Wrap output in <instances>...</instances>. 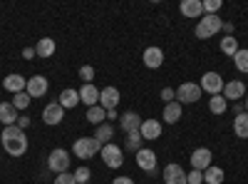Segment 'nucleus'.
Instances as JSON below:
<instances>
[{
  "label": "nucleus",
  "mask_w": 248,
  "mask_h": 184,
  "mask_svg": "<svg viewBox=\"0 0 248 184\" xmlns=\"http://www.w3.org/2000/svg\"><path fill=\"white\" fill-rule=\"evenodd\" d=\"M3 147L10 157H23L28 152V137L25 130H20L17 125H10L3 130Z\"/></svg>",
  "instance_id": "obj_1"
},
{
  "label": "nucleus",
  "mask_w": 248,
  "mask_h": 184,
  "mask_svg": "<svg viewBox=\"0 0 248 184\" xmlns=\"http://www.w3.org/2000/svg\"><path fill=\"white\" fill-rule=\"evenodd\" d=\"M221 28H223V20L218 15H203V20H199V25H196V37L206 40V37L216 35Z\"/></svg>",
  "instance_id": "obj_2"
},
{
  "label": "nucleus",
  "mask_w": 248,
  "mask_h": 184,
  "mask_svg": "<svg viewBox=\"0 0 248 184\" xmlns=\"http://www.w3.org/2000/svg\"><path fill=\"white\" fill-rule=\"evenodd\" d=\"M99 150H102V145H99L94 137H79V139H75V147H72V152L77 154V159H90Z\"/></svg>",
  "instance_id": "obj_3"
},
{
  "label": "nucleus",
  "mask_w": 248,
  "mask_h": 184,
  "mask_svg": "<svg viewBox=\"0 0 248 184\" xmlns=\"http://www.w3.org/2000/svg\"><path fill=\"white\" fill-rule=\"evenodd\" d=\"M201 100V87L199 83H184L176 87V102L179 105H191V102Z\"/></svg>",
  "instance_id": "obj_4"
},
{
  "label": "nucleus",
  "mask_w": 248,
  "mask_h": 184,
  "mask_svg": "<svg viewBox=\"0 0 248 184\" xmlns=\"http://www.w3.org/2000/svg\"><path fill=\"white\" fill-rule=\"evenodd\" d=\"M47 167L52 172H57V174L67 172V167H70V152L67 150H52L50 157H47Z\"/></svg>",
  "instance_id": "obj_5"
},
{
  "label": "nucleus",
  "mask_w": 248,
  "mask_h": 184,
  "mask_svg": "<svg viewBox=\"0 0 248 184\" xmlns=\"http://www.w3.org/2000/svg\"><path fill=\"white\" fill-rule=\"evenodd\" d=\"M99 154H102V159H105V165H107V167H112V169H119V167H122V162H124L122 150L114 145V142H109V145L102 147V150H99Z\"/></svg>",
  "instance_id": "obj_6"
},
{
  "label": "nucleus",
  "mask_w": 248,
  "mask_h": 184,
  "mask_svg": "<svg viewBox=\"0 0 248 184\" xmlns=\"http://www.w3.org/2000/svg\"><path fill=\"white\" fill-rule=\"evenodd\" d=\"M201 92H211V95H218L223 90V77L218 72H206L201 77V83H199Z\"/></svg>",
  "instance_id": "obj_7"
},
{
  "label": "nucleus",
  "mask_w": 248,
  "mask_h": 184,
  "mask_svg": "<svg viewBox=\"0 0 248 184\" xmlns=\"http://www.w3.org/2000/svg\"><path fill=\"white\" fill-rule=\"evenodd\" d=\"M211 150L209 147H199V150H194L191 152V167L196 169V172H206L211 167Z\"/></svg>",
  "instance_id": "obj_8"
},
{
  "label": "nucleus",
  "mask_w": 248,
  "mask_h": 184,
  "mask_svg": "<svg viewBox=\"0 0 248 184\" xmlns=\"http://www.w3.org/2000/svg\"><path fill=\"white\" fill-rule=\"evenodd\" d=\"M119 105V90L117 87H105V90H99V107L102 110H117Z\"/></svg>",
  "instance_id": "obj_9"
},
{
  "label": "nucleus",
  "mask_w": 248,
  "mask_h": 184,
  "mask_svg": "<svg viewBox=\"0 0 248 184\" xmlns=\"http://www.w3.org/2000/svg\"><path fill=\"white\" fill-rule=\"evenodd\" d=\"M43 119H45V125L55 127L65 119V110H62L57 102H50V105H45V110H43Z\"/></svg>",
  "instance_id": "obj_10"
},
{
  "label": "nucleus",
  "mask_w": 248,
  "mask_h": 184,
  "mask_svg": "<svg viewBox=\"0 0 248 184\" xmlns=\"http://www.w3.org/2000/svg\"><path fill=\"white\" fill-rule=\"evenodd\" d=\"M47 80L43 77V75H32L30 80H28V87H25V92L30 95V97H45V92H47Z\"/></svg>",
  "instance_id": "obj_11"
},
{
  "label": "nucleus",
  "mask_w": 248,
  "mask_h": 184,
  "mask_svg": "<svg viewBox=\"0 0 248 184\" xmlns=\"http://www.w3.org/2000/svg\"><path fill=\"white\" fill-rule=\"evenodd\" d=\"M139 134H141V139H159L161 137V122L159 119H141Z\"/></svg>",
  "instance_id": "obj_12"
},
{
  "label": "nucleus",
  "mask_w": 248,
  "mask_h": 184,
  "mask_svg": "<svg viewBox=\"0 0 248 184\" xmlns=\"http://www.w3.org/2000/svg\"><path fill=\"white\" fill-rule=\"evenodd\" d=\"M164 184H186V174L181 165H167L164 167Z\"/></svg>",
  "instance_id": "obj_13"
},
{
  "label": "nucleus",
  "mask_w": 248,
  "mask_h": 184,
  "mask_svg": "<svg viewBox=\"0 0 248 184\" xmlns=\"http://www.w3.org/2000/svg\"><path fill=\"white\" fill-rule=\"evenodd\" d=\"M144 65H147L149 70H156V67H161L164 65V50L161 48H147L144 50Z\"/></svg>",
  "instance_id": "obj_14"
},
{
  "label": "nucleus",
  "mask_w": 248,
  "mask_h": 184,
  "mask_svg": "<svg viewBox=\"0 0 248 184\" xmlns=\"http://www.w3.org/2000/svg\"><path fill=\"white\" fill-rule=\"evenodd\" d=\"M3 87H5L8 92H13V95H17V92H25V87H28V80H25L23 75L13 72V75H8V77L3 80Z\"/></svg>",
  "instance_id": "obj_15"
},
{
  "label": "nucleus",
  "mask_w": 248,
  "mask_h": 184,
  "mask_svg": "<svg viewBox=\"0 0 248 184\" xmlns=\"http://www.w3.org/2000/svg\"><path fill=\"white\" fill-rule=\"evenodd\" d=\"M137 165H139V169H144V172H154L156 169V154L152 152V150H139L137 152Z\"/></svg>",
  "instance_id": "obj_16"
},
{
  "label": "nucleus",
  "mask_w": 248,
  "mask_h": 184,
  "mask_svg": "<svg viewBox=\"0 0 248 184\" xmlns=\"http://www.w3.org/2000/svg\"><path fill=\"white\" fill-rule=\"evenodd\" d=\"M119 122H122V130L127 132V134H132V132H139V127H141V117H139L134 110L124 112V115L119 117Z\"/></svg>",
  "instance_id": "obj_17"
},
{
  "label": "nucleus",
  "mask_w": 248,
  "mask_h": 184,
  "mask_svg": "<svg viewBox=\"0 0 248 184\" xmlns=\"http://www.w3.org/2000/svg\"><path fill=\"white\" fill-rule=\"evenodd\" d=\"M57 105L62 110H72L79 105V90H62L60 97H57Z\"/></svg>",
  "instance_id": "obj_18"
},
{
  "label": "nucleus",
  "mask_w": 248,
  "mask_h": 184,
  "mask_svg": "<svg viewBox=\"0 0 248 184\" xmlns=\"http://www.w3.org/2000/svg\"><path fill=\"white\" fill-rule=\"evenodd\" d=\"M246 95V85L241 83V80H231V83L223 85V97L226 100H243Z\"/></svg>",
  "instance_id": "obj_19"
},
{
  "label": "nucleus",
  "mask_w": 248,
  "mask_h": 184,
  "mask_svg": "<svg viewBox=\"0 0 248 184\" xmlns=\"http://www.w3.org/2000/svg\"><path fill=\"white\" fill-rule=\"evenodd\" d=\"M0 122L5 127L17 125V110L13 107V102H0Z\"/></svg>",
  "instance_id": "obj_20"
},
{
  "label": "nucleus",
  "mask_w": 248,
  "mask_h": 184,
  "mask_svg": "<svg viewBox=\"0 0 248 184\" xmlns=\"http://www.w3.org/2000/svg\"><path fill=\"white\" fill-rule=\"evenodd\" d=\"M79 102H85L87 107L99 105V90H97L94 85H82V90H79Z\"/></svg>",
  "instance_id": "obj_21"
},
{
  "label": "nucleus",
  "mask_w": 248,
  "mask_h": 184,
  "mask_svg": "<svg viewBox=\"0 0 248 184\" xmlns=\"http://www.w3.org/2000/svg\"><path fill=\"white\" fill-rule=\"evenodd\" d=\"M179 10L186 17H201L203 15V3H201V0H184V3L179 5Z\"/></svg>",
  "instance_id": "obj_22"
},
{
  "label": "nucleus",
  "mask_w": 248,
  "mask_h": 184,
  "mask_svg": "<svg viewBox=\"0 0 248 184\" xmlns=\"http://www.w3.org/2000/svg\"><path fill=\"white\" fill-rule=\"evenodd\" d=\"M179 119H181V105L176 100L169 102V105H164V122H167V125H176Z\"/></svg>",
  "instance_id": "obj_23"
},
{
  "label": "nucleus",
  "mask_w": 248,
  "mask_h": 184,
  "mask_svg": "<svg viewBox=\"0 0 248 184\" xmlns=\"http://www.w3.org/2000/svg\"><path fill=\"white\" fill-rule=\"evenodd\" d=\"M35 55L37 57H50L55 55V40L52 37H43V40H37V45H35Z\"/></svg>",
  "instance_id": "obj_24"
},
{
  "label": "nucleus",
  "mask_w": 248,
  "mask_h": 184,
  "mask_svg": "<svg viewBox=\"0 0 248 184\" xmlns=\"http://www.w3.org/2000/svg\"><path fill=\"white\" fill-rule=\"evenodd\" d=\"M233 132H236V137L248 139V112L236 115V119H233Z\"/></svg>",
  "instance_id": "obj_25"
},
{
  "label": "nucleus",
  "mask_w": 248,
  "mask_h": 184,
  "mask_svg": "<svg viewBox=\"0 0 248 184\" xmlns=\"http://www.w3.org/2000/svg\"><path fill=\"white\" fill-rule=\"evenodd\" d=\"M87 122H92V125H105V119H107V110H102L99 105H94V107H90L87 110V117H85Z\"/></svg>",
  "instance_id": "obj_26"
},
{
  "label": "nucleus",
  "mask_w": 248,
  "mask_h": 184,
  "mask_svg": "<svg viewBox=\"0 0 248 184\" xmlns=\"http://www.w3.org/2000/svg\"><path fill=\"white\" fill-rule=\"evenodd\" d=\"M114 137V127L109 125V122H105V125H99L97 127V132H94V139L99 142V145H102V142H105V145H109V139Z\"/></svg>",
  "instance_id": "obj_27"
},
{
  "label": "nucleus",
  "mask_w": 248,
  "mask_h": 184,
  "mask_svg": "<svg viewBox=\"0 0 248 184\" xmlns=\"http://www.w3.org/2000/svg\"><path fill=\"white\" fill-rule=\"evenodd\" d=\"M203 182H206V184H221V182H223V169L211 165L209 169L203 172Z\"/></svg>",
  "instance_id": "obj_28"
},
{
  "label": "nucleus",
  "mask_w": 248,
  "mask_h": 184,
  "mask_svg": "<svg viewBox=\"0 0 248 184\" xmlns=\"http://www.w3.org/2000/svg\"><path fill=\"white\" fill-rule=\"evenodd\" d=\"M221 50H223V55H231V57H233V55L241 50V48H238V40H236L233 35H226V37L221 40Z\"/></svg>",
  "instance_id": "obj_29"
},
{
  "label": "nucleus",
  "mask_w": 248,
  "mask_h": 184,
  "mask_svg": "<svg viewBox=\"0 0 248 184\" xmlns=\"http://www.w3.org/2000/svg\"><path fill=\"white\" fill-rule=\"evenodd\" d=\"M226 107H229V102H226V97H223V95H214V97L209 100V110H211L214 115H223V112H226Z\"/></svg>",
  "instance_id": "obj_30"
},
{
  "label": "nucleus",
  "mask_w": 248,
  "mask_h": 184,
  "mask_svg": "<svg viewBox=\"0 0 248 184\" xmlns=\"http://www.w3.org/2000/svg\"><path fill=\"white\" fill-rule=\"evenodd\" d=\"M30 102H32V97H30L28 92H17V95H13V107H15V110H28Z\"/></svg>",
  "instance_id": "obj_31"
},
{
  "label": "nucleus",
  "mask_w": 248,
  "mask_h": 184,
  "mask_svg": "<svg viewBox=\"0 0 248 184\" xmlns=\"http://www.w3.org/2000/svg\"><path fill=\"white\" fill-rule=\"evenodd\" d=\"M233 65H236V70L248 72V50H238V52L233 55Z\"/></svg>",
  "instance_id": "obj_32"
},
{
  "label": "nucleus",
  "mask_w": 248,
  "mask_h": 184,
  "mask_svg": "<svg viewBox=\"0 0 248 184\" xmlns=\"http://www.w3.org/2000/svg\"><path fill=\"white\" fill-rule=\"evenodd\" d=\"M141 134L139 132H132V134H127V150H134V152H139L141 150Z\"/></svg>",
  "instance_id": "obj_33"
},
{
  "label": "nucleus",
  "mask_w": 248,
  "mask_h": 184,
  "mask_svg": "<svg viewBox=\"0 0 248 184\" xmlns=\"http://www.w3.org/2000/svg\"><path fill=\"white\" fill-rule=\"evenodd\" d=\"M79 77H82V83H85V85H92L94 67H92V65H82V67H79Z\"/></svg>",
  "instance_id": "obj_34"
},
{
  "label": "nucleus",
  "mask_w": 248,
  "mask_h": 184,
  "mask_svg": "<svg viewBox=\"0 0 248 184\" xmlns=\"http://www.w3.org/2000/svg\"><path fill=\"white\" fill-rule=\"evenodd\" d=\"M218 8H221V0H203V13L206 15H216Z\"/></svg>",
  "instance_id": "obj_35"
},
{
  "label": "nucleus",
  "mask_w": 248,
  "mask_h": 184,
  "mask_svg": "<svg viewBox=\"0 0 248 184\" xmlns=\"http://www.w3.org/2000/svg\"><path fill=\"white\" fill-rule=\"evenodd\" d=\"M75 182H77V184H87V182H90V169H87L85 165L75 172Z\"/></svg>",
  "instance_id": "obj_36"
},
{
  "label": "nucleus",
  "mask_w": 248,
  "mask_h": 184,
  "mask_svg": "<svg viewBox=\"0 0 248 184\" xmlns=\"http://www.w3.org/2000/svg\"><path fill=\"white\" fill-rule=\"evenodd\" d=\"M55 184H77V182H75V174L62 172V174H57V177H55Z\"/></svg>",
  "instance_id": "obj_37"
},
{
  "label": "nucleus",
  "mask_w": 248,
  "mask_h": 184,
  "mask_svg": "<svg viewBox=\"0 0 248 184\" xmlns=\"http://www.w3.org/2000/svg\"><path fill=\"white\" fill-rule=\"evenodd\" d=\"M186 184H203V172H191V174H186Z\"/></svg>",
  "instance_id": "obj_38"
},
{
  "label": "nucleus",
  "mask_w": 248,
  "mask_h": 184,
  "mask_svg": "<svg viewBox=\"0 0 248 184\" xmlns=\"http://www.w3.org/2000/svg\"><path fill=\"white\" fill-rule=\"evenodd\" d=\"M161 100H167V105H169V102H174V100H176V90L164 87V90H161Z\"/></svg>",
  "instance_id": "obj_39"
},
{
  "label": "nucleus",
  "mask_w": 248,
  "mask_h": 184,
  "mask_svg": "<svg viewBox=\"0 0 248 184\" xmlns=\"http://www.w3.org/2000/svg\"><path fill=\"white\" fill-rule=\"evenodd\" d=\"M28 125H30V117H28V115L17 117V127H20V130H28Z\"/></svg>",
  "instance_id": "obj_40"
},
{
  "label": "nucleus",
  "mask_w": 248,
  "mask_h": 184,
  "mask_svg": "<svg viewBox=\"0 0 248 184\" xmlns=\"http://www.w3.org/2000/svg\"><path fill=\"white\" fill-rule=\"evenodd\" d=\"M112 184H134V179L132 177H114Z\"/></svg>",
  "instance_id": "obj_41"
},
{
  "label": "nucleus",
  "mask_w": 248,
  "mask_h": 184,
  "mask_svg": "<svg viewBox=\"0 0 248 184\" xmlns=\"http://www.w3.org/2000/svg\"><path fill=\"white\" fill-rule=\"evenodd\" d=\"M23 57H25V60L35 57V48H25V50H23Z\"/></svg>",
  "instance_id": "obj_42"
},
{
  "label": "nucleus",
  "mask_w": 248,
  "mask_h": 184,
  "mask_svg": "<svg viewBox=\"0 0 248 184\" xmlns=\"http://www.w3.org/2000/svg\"><path fill=\"white\" fill-rule=\"evenodd\" d=\"M107 119H117V110H109L107 112Z\"/></svg>",
  "instance_id": "obj_43"
},
{
  "label": "nucleus",
  "mask_w": 248,
  "mask_h": 184,
  "mask_svg": "<svg viewBox=\"0 0 248 184\" xmlns=\"http://www.w3.org/2000/svg\"><path fill=\"white\" fill-rule=\"evenodd\" d=\"M246 112H248V97H246Z\"/></svg>",
  "instance_id": "obj_44"
}]
</instances>
